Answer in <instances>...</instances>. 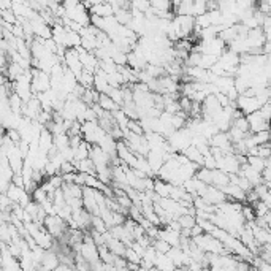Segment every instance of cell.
I'll return each instance as SVG.
<instances>
[{"label": "cell", "mask_w": 271, "mask_h": 271, "mask_svg": "<svg viewBox=\"0 0 271 271\" xmlns=\"http://www.w3.org/2000/svg\"><path fill=\"white\" fill-rule=\"evenodd\" d=\"M78 252H80V257L81 259L87 263V265H95V263H98L100 262V254H98V246L95 244V241H94V238H92V235H90V231L87 233L86 231V236H84V243L80 246V249H78Z\"/></svg>", "instance_id": "cell-1"}, {"label": "cell", "mask_w": 271, "mask_h": 271, "mask_svg": "<svg viewBox=\"0 0 271 271\" xmlns=\"http://www.w3.org/2000/svg\"><path fill=\"white\" fill-rule=\"evenodd\" d=\"M236 107L244 116L254 114L257 111H260V108H262L260 101L257 100V97H248V95H240V98L236 100Z\"/></svg>", "instance_id": "cell-2"}, {"label": "cell", "mask_w": 271, "mask_h": 271, "mask_svg": "<svg viewBox=\"0 0 271 271\" xmlns=\"http://www.w3.org/2000/svg\"><path fill=\"white\" fill-rule=\"evenodd\" d=\"M249 121V127H251V133H259V132H265V130H271V122L265 121L263 116L260 114V111H257L254 114L246 116Z\"/></svg>", "instance_id": "cell-3"}, {"label": "cell", "mask_w": 271, "mask_h": 271, "mask_svg": "<svg viewBox=\"0 0 271 271\" xmlns=\"http://www.w3.org/2000/svg\"><path fill=\"white\" fill-rule=\"evenodd\" d=\"M201 198H205L206 203L213 205V206H219V205H222L228 200L225 193L221 189L214 187V186H208V190H206V193Z\"/></svg>", "instance_id": "cell-4"}, {"label": "cell", "mask_w": 271, "mask_h": 271, "mask_svg": "<svg viewBox=\"0 0 271 271\" xmlns=\"http://www.w3.org/2000/svg\"><path fill=\"white\" fill-rule=\"evenodd\" d=\"M146 159H148V162L151 165V170H152L154 176H159L160 170L163 168V165H165V152H162V151H149Z\"/></svg>", "instance_id": "cell-5"}, {"label": "cell", "mask_w": 271, "mask_h": 271, "mask_svg": "<svg viewBox=\"0 0 271 271\" xmlns=\"http://www.w3.org/2000/svg\"><path fill=\"white\" fill-rule=\"evenodd\" d=\"M157 240H162L165 243H168L172 248H181V233H179V231L172 230L170 227L160 228Z\"/></svg>", "instance_id": "cell-6"}, {"label": "cell", "mask_w": 271, "mask_h": 271, "mask_svg": "<svg viewBox=\"0 0 271 271\" xmlns=\"http://www.w3.org/2000/svg\"><path fill=\"white\" fill-rule=\"evenodd\" d=\"M221 190L225 193L227 198H230L231 201H236V203L244 201V203H246V197H248V193L244 192L241 187H238L236 184H228V186L222 187Z\"/></svg>", "instance_id": "cell-7"}, {"label": "cell", "mask_w": 271, "mask_h": 271, "mask_svg": "<svg viewBox=\"0 0 271 271\" xmlns=\"http://www.w3.org/2000/svg\"><path fill=\"white\" fill-rule=\"evenodd\" d=\"M60 266V259H59V254L54 251H46V255L42 262V268L45 271H56Z\"/></svg>", "instance_id": "cell-8"}, {"label": "cell", "mask_w": 271, "mask_h": 271, "mask_svg": "<svg viewBox=\"0 0 271 271\" xmlns=\"http://www.w3.org/2000/svg\"><path fill=\"white\" fill-rule=\"evenodd\" d=\"M110 84H108V75L103 70H97L95 73V81H94V89L97 90L98 94H108L110 90Z\"/></svg>", "instance_id": "cell-9"}, {"label": "cell", "mask_w": 271, "mask_h": 271, "mask_svg": "<svg viewBox=\"0 0 271 271\" xmlns=\"http://www.w3.org/2000/svg\"><path fill=\"white\" fill-rule=\"evenodd\" d=\"M38 145H40V149L43 152L49 154V151L54 148V135L51 133L48 128H45V130L42 132V135H40V140H38Z\"/></svg>", "instance_id": "cell-10"}, {"label": "cell", "mask_w": 271, "mask_h": 271, "mask_svg": "<svg viewBox=\"0 0 271 271\" xmlns=\"http://www.w3.org/2000/svg\"><path fill=\"white\" fill-rule=\"evenodd\" d=\"M172 184L165 183L162 179H156V186H154V192L159 198H170L172 195Z\"/></svg>", "instance_id": "cell-11"}, {"label": "cell", "mask_w": 271, "mask_h": 271, "mask_svg": "<svg viewBox=\"0 0 271 271\" xmlns=\"http://www.w3.org/2000/svg\"><path fill=\"white\" fill-rule=\"evenodd\" d=\"M90 15H97L100 18H110V16H114V10L111 8L108 2H100L98 5H95L90 10Z\"/></svg>", "instance_id": "cell-12"}, {"label": "cell", "mask_w": 271, "mask_h": 271, "mask_svg": "<svg viewBox=\"0 0 271 271\" xmlns=\"http://www.w3.org/2000/svg\"><path fill=\"white\" fill-rule=\"evenodd\" d=\"M156 268L160 269V271H175L176 265L173 263V260L166 254H159L157 259H156Z\"/></svg>", "instance_id": "cell-13"}, {"label": "cell", "mask_w": 271, "mask_h": 271, "mask_svg": "<svg viewBox=\"0 0 271 271\" xmlns=\"http://www.w3.org/2000/svg\"><path fill=\"white\" fill-rule=\"evenodd\" d=\"M230 184V175L222 170H213V186L217 189H222Z\"/></svg>", "instance_id": "cell-14"}, {"label": "cell", "mask_w": 271, "mask_h": 271, "mask_svg": "<svg viewBox=\"0 0 271 271\" xmlns=\"http://www.w3.org/2000/svg\"><path fill=\"white\" fill-rule=\"evenodd\" d=\"M98 105L105 110V111H108V113H114V111H118V110H121V107L116 103L110 95H107V94H101L100 95V100H98Z\"/></svg>", "instance_id": "cell-15"}, {"label": "cell", "mask_w": 271, "mask_h": 271, "mask_svg": "<svg viewBox=\"0 0 271 271\" xmlns=\"http://www.w3.org/2000/svg\"><path fill=\"white\" fill-rule=\"evenodd\" d=\"M184 156L192 162V163H197V165H200V166H203V160H205V157L201 156V152L195 148V146H190V148H187L184 152Z\"/></svg>", "instance_id": "cell-16"}, {"label": "cell", "mask_w": 271, "mask_h": 271, "mask_svg": "<svg viewBox=\"0 0 271 271\" xmlns=\"http://www.w3.org/2000/svg\"><path fill=\"white\" fill-rule=\"evenodd\" d=\"M248 163L259 173H263L265 168H266V160L259 157V156H248Z\"/></svg>", "instance_id": "cell-17"}, {"label": "cell", "mask_w": 271, "mask_h": 271, "mask_svg": "<svg viewBox=\"0 0 271 271\" xmlns=\"http://www.w3.org/2000/svg\"><path fill=\"white\" fill-rule=\"evenodd\" d=\"M176 16H193V2L186 0V2H181L179 8L175 11Z\"/></svg>", "instance_id": "cell-18"}, {"label": "cell", "mask_w": 271, "mask_h": 271, "mask_svg": "<svg viewBox=\"0 0 271 271\" xmlns=\"http://www.w3.org/2000/svg\"><path fill=\"white\" fill-rule=\"evenodd\" d=\"M22 190H24V189H21V187H18V186H15V184L11 183L5 195H7V197H8L13 203H19L21 195H22Z\"/></svg>", "instance_id": "cell-19"}, {"label": "cell", "mask_w": 271, "mask_h": 271, "mask_svg": "<svg viewBox=\"0 0 271 271\" xmlns=\"http://www.w3.org/2000/svg\"><path fill=\"white\" fill-rule=\"evenodd\" d=\"M107 95H110L118 105L122 108L124 107V90H122V87H119V89H116V87H110V90H108V94Z\"/></svg>", "instance_id": "cell-20"}, {"label": "cell", "mask_w": 271, "mask_h": 271, "mask_svg": "<svg viewBox=\"0 0 271 271\" xmlns=\"http://www.w3.org/2000/svg\"><path fill=\"white\" fill-rule=\"evenodd\" d=\"M94 81H95V75L89 73L84 70V73L81 75V78L78 80V83L84 87V89H94Z\"/></svg>", "instance_id": "cell-21"}, {"label": "cell", "mask_w": 271, "mask_h": 271, "mask_svg": "<svg viewBox=\"0 0 271 271\" xmlns=\"http://www.w3.org/2000/svg\"><path fill=\"white\" fill-rule=\"evenodd\" d=\"M92 230H95V231H98V233L103 235V233H107L110 228L100 216H92Z\"/></svg>", "instance_id": "cell-22"}, {"label": "cell", "mask_w": 271, "mask_h": 271, "mask_svg": "<svg viewBox=\"0 0 271 271\" xmlns=\"http://www.w3.org/2000/svg\"><path fill=\"white\" fill-rule=\"evenodd\" d=\"M151 7L156 11H173V4H170L168 0H152Z\"/></svg>", "instance_id": "cell-23"}, {"label": "cell", "mask_w": 271, "mask_h": 271, "mask_svg": "<svg viewBox=\"0 0 271 271\" xmlns=\"http://www.w3.org/2000/svg\"><path fill=\"white\" fill-rule=\"evenodd\" d=\"M195 178H198L200 181H203L205 184H208V186H213V170H208V168H200L198 173L195 175Z\"/></svg>", "instance_id": "cell-24"}, {"label": "cell", "mask_w": 271, "mask_h": 271, "mask_svg": "<svg viewBox=\"0 0 271 271\" xmlns=\"http://www.w3.org/2000/svg\"><path fill=\"white\" fill-rule=\"evenodd\" d=\"M231 127H235V128H238V130H241L243 133H251V127H249V121H248V118L246 116H243V118H240V119H236V121H233V125Z\"/></svg>", "instance_id": "cell-25"}, {"label": "cell", "mask_w": 271, "mask_h": 271, "mask_svg": "<svg viewBox=\"0 0 271 271\" xmlns=\"http://www.w3.org/2000/svg\"><path fill=\"white\" fill-rule=\"evenodd\" d=\"M178 222L181 224V227H183V230H184V228L192 230L193 227L197 225V217H195V216H190V214H187V216H183V217H181Z\"/></svg>", "instance_id": "cell-26"}, {"label": "cell", "mask_w": 271, "mask_h": 271, "mask_svg": "<svg viewBox=\"0 0 271 271\" xmlns=\"http://www.w3.org/2000/svg\"><path fill=\"white\" fill-rule=\"evenodd\" d=\"M205 13H208V2L205 0H198V2H193V18H198Z\"/></svg>", "instance_id": "cell-27"}, {"label": "cell", "mask_w": 271, "mask_h": 271, "mask_svg": "<svg viewBox=\"0 0 271 271\" xmlns=\"http://www.w3.org/2000/svg\"><path fill=\"white\" fill-rule=\"evenodd\" d=\"M32 200H33L35 203H38V205H43L46 200H49V197H48V193H46L42 187H37V189L32 192Z\"/></svg>", "instance_id": "cell-28"}, {"label": "cell", "mask_w": 271, "mask_h": 271, "mask_svg": "<svg viewBox=\"0 0 271 271\" xmlns=\"http://www.w3.org/2000/svg\"><path fill=\"white\" fill-rule=\"evenodd\" d=\"M0 21L8 22V24H13V25H16V24H18V18H16L15 13H13V10L0 11Z\"/></svg>", "instance_id": "cell-29"}, {"label": "cell", "mask_w": 271, "mask_h": 271, "mask_svg": "<svg viewBox=\"0 0 271 271\" xmlns=\"http://www.w3.org/2000/svg\"><path fill=\"white\" fill-rule=\"evenodd\" d=\"M152 246H154V249H156L159 254H168L170 249H172L170 244H168V243H165V241H162V240H154Z\"/></svg>", "instance_id": "cell-30"}, {"label": "cell", "mask_w": 271, "mask_h": 271, "mask_svg": "<svg viewBox=\"0 0 271 271\" xmlns=\"http://www.w3.org/2000/svg\"><path fill=\"white\" fill-rule=\"evenodd\" d=\"M125 260L128 263H135V265H141V257L132 249V248H127V254H125Z\"/></svg>", "instance_id": "cell-31"}, {"label": "cell", "mask_w": 271, "mask_h": 271, "mask_svg": "<svg viewBox=\"0 0 271 271\" xmlns=\"http://www.w3.org/2000/svg\"><path fill=\"white\" fill-rule=\"evenodd\" d=\"M128 132L135 133V135H145L143 127H141L140 121H130L128 122Z\"/></svg>", "instance_id": "cell-32"}, {"label": "cell", "mask_w": 271, "mask_h": 271, "mask_svg": "<svg viewBox=\"0 0 271 271\" xmlns=\"http://www.w3.org/2000/svg\"><path fill=\"white\" fill-rule=\"evenodd\" d=\"M203 166H205V168H208V170H217V160L214 159L213 154H210V156L205 157Z\"/></svg>", "instance_id": "cell-33"}, {"label": "cell", "mask_w": 271, "mask_h": 271, "mask_svg": "<svg viewBox=\"0 0 271 271\" xmlns=\"http://www.w3.org/2000/svg\"><path fill=\"white\" fill-rule=\"evenodd\" d=\"M132 8H137L141 13H146L151 8V2H143V0H137V2H132Z\"/></svg>", "instance_id": "cell-34"}, {"label": "cell", "mask_w": 271, "mask_h": 271, "mask_svg": "<svg viewBox=\"0 0 271 271\" xmlns=\"http://www.w3.org/2000/svg\"><path fill=\"white\" fill-rule=\"evenodd\" d=\"M216 97H217V101L221 103V107L222 108H227V107H230V98H228V95L227 94H222V92H217L216 94Z\"/></svg>", "instance_id": "cell-35"}, {"label": "cell", "mask_w": 271, "mask_h": 271, "mask_svg": "<svg viewBox=\"0 0 271 271\" xmlns=\"http://www.w3.org/2000/svg\"><path fill=\"white\" fill-rule=\"evenodd\" d=\"M70 173H78V172H76V168L73 166L72 162H65L60 168V175H70Z\"/></svg>", "instance_id": "cell-36"}, {"label": "cell", "mask_w": 271, "mask_h": 271, "mask_svg": "<svg viewBox=\"0 0 271 271\" xmlns=\"http://www.w3.org/2000/svg\"><path fill=\"white\" fill-rule=\"evenodd\" d=\"M260 114L263 116L265 121L271 122V103H268V105H265V107L260 108Z\"/></svg>", "instance_id": "cell-37"}, {"label": "cell", "mask_w": 271, "mask_h": 271, "mask_svg": "<svg viewBox=\"0 0 271 271\" xmlns=\"http://www.w3.org/2000/svg\"><path fill=\"white\" fill-rule=\"evenodd\" d=\"M128 248H132V249H133V251H135V252L141 257V260H143V257H145V254H146V249H145L143 246H141L140 243H137V241H135V243L132 244V246H128Z\"/></svg>", "instance_id": "cell-38"}, {"label": "cell", "mask_w": 271, "mask_h": 271, "mask_svg": "<svg viewBox=\"0 0 271 271\" xmlns=\"http://www.w3.org/2000/svg\"><path fill=\"white\" fill-rule=\"evenodd\" d=\"M11 183L15 184V186H18V187H21V189H25V181H24L22 175H15V176H13Z\"/></svg>", "instance_id": "cell-39"}, {"label": "cell", "mask_w": 271, "mask_h": 271, "mask_svg": "<svg viewBox=\"0 0 271 271\" xmlns=\"http://www.w3.org/2000/svg\"><path fill=\"white\" fill-rule=\"evenodd\" d=\"M190 235H192V238H197V236H201V235H205V230L197 224L195 227H193L192 230H190Z\"/></svg>", "instance_id": "cell-40"}, {"label": "cell", "mask_w": 271, "mask_h": 271, "mask_svg": "<svg viewBox=\"0 0 271 271\" xmlns=\"http://www.w3.org/2000/svg\"><path fill=\"white\" fill-rule=\"evenodd\" d=\"M138 271H151V269H146V268H143V266H140V269Z\"/></svg>", "instance_id": "cell-41"}]
</instances>
